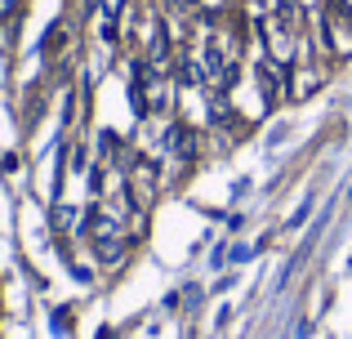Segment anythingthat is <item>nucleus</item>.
Masks as SVG:
<instances>
[{
  "mask_svg": "<svg viewBox=\"0 0 352 339\" xmlns=\"http://www.w3.org/2000/svg\"><path fill=\"white\" fill-rule=\"evenodd\" d=\"M170 148L179 152L183 161H192V157H197V134H192V130H183V125H179V130L170 134Z\"/></svg>",
  "mask_w": 352,
  "mask_h": 339,
  "instance_id": "1",
  "label": "nucleus"
},
{
  "mask_svg": "<svg viewBox=\"0 0 352 339\" xmlns=\"http://www.w3.org/2000/svg\"><path fill=\"white\" fill-rule=\"evenodd\" d=\"M18 5H23V0H0V23H5V18H18Z\"/></svg>",
  "mask_w": 352,
  "mask_h": 339,
  "instance_id": "2",
  "label": "nucleus"
},
{
  "mask_svg": "<svg viewBox=\"0 0 352 339\" xmlns=\"http://www.w3.org/2000/svg\"><path fill=\"white\" fill-rule=\"evenodd\" d=\"M179 5H192V0H179Z\"/></svg>",
  "mask_w": 352,
  "mask_h": 339,
  "instance_id": "3",
  "label": "nucleus"
}]
</instances>
